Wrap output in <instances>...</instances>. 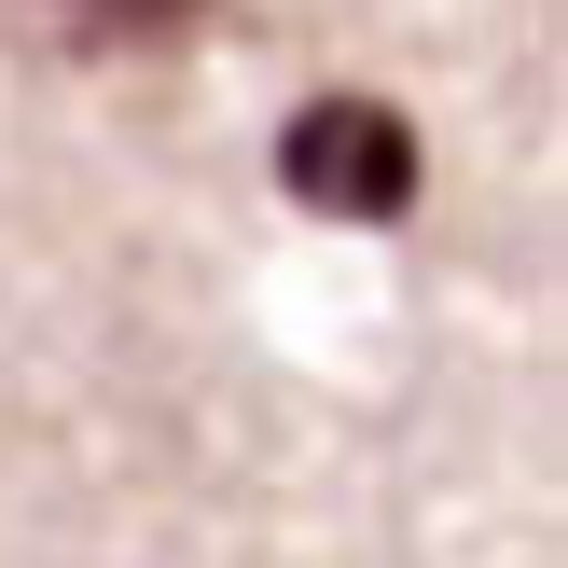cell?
<instances>
[{
	"label": "cell",
	"mask_w": 568,
	"mask_h": 568,
	"mask_svg": "<svg viewBox=\"0 0 568 568\" xmlns=\"http://www.w3.org/2000/svg\"><path fill=\"white\" fill-rule=\"evenodd\" d=\"M416 166H403V125L388 111H305V194H361V209H388Z\"/></svg>",
	"instance_id": "6da1fadb"
},
{
	"label": "cell",
	"mask_w": 568,
	"mask_h": 568,
	"mask_svg": "<svg viewBox=\"0 0 568 568\" xmlns=\"http://www.w3.org/2000/svg\"><path fill=\"white\" fill-rule=\"evenodd\" d=\"M70 14H83V28H194L209 0H70Z\"/></svg>",
	"instance_id": "7a4b0ae2"
}]
</instances>
